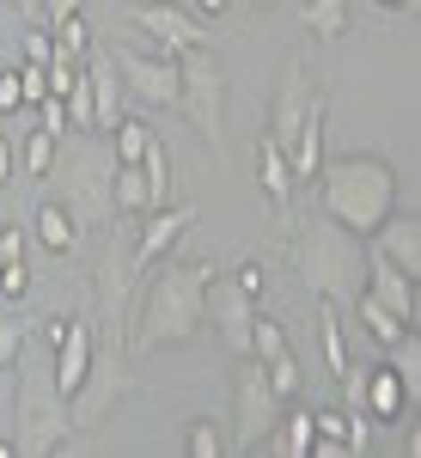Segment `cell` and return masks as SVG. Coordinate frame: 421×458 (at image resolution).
<instances>
[{
    "label": "cell",
    "mask_w": 421,
    "mask_h": 458,
    "mask_svg": "<svg viewBox=\"0 0 421 458\" xmlns=\"http://www.w3.org/2000/svg\"><path fill=\"white\" fill-rule=\"evenodd\" d=\"M183 453H189V458H220V453H226V440H220V428H214V422H189Z\"/></svg>",
    "instance_id": "d6a6232c"
},
{
    "label": "cell",
    "mask_w": 421,
    "mask_h": 458,
    "mask_svg": "<svg viewBox=\"0 0 421 458\" xmlns=\"http://www.w3.org/2000/svg\"><path fill=\"white\" fill-rule=\"evenodd\" d=\"M232 410H239V446H257L269 428L281 422V397L269 391V373H263V360L257 354H245V367H239V379H232Z\"/></svg>",
    "instance_id": "9c48e42d"
},
{
    "label": "cell",
    "mask_w": 421,
    "mask_h": 458,
    "mask_svg": "<svg viewBox=\"0 0 421 458\" xmlns=\"http://www.w3.org/2000/svg\"><path fill=\"white\" fill-rule=\"evenodd\" d=\"M86 80H92V129H116L122 123V80L110 49H86Z\"/></svg>",
    "instance_id": "d6986e66"
},
{
    "label": "cell",
    "mask_w": 421,
    "mask_h": 458,
    "mask_svg": "<svg viewBox=\"0 0 421 458\" xmlns=\"http://www.w3.org/2000/svg\"><path fill=\"white\" fill-rule=\"evenodd\" d=\"M196 6H202L208 19H220V13H226V0H196Z\"/></svg>",
    "instance_id": "7dc6e473"
},
{
    "label": "cell",
    "mask_w": 421,
    "mask_h": 458,
    "mask_svg": "<svg viewBox=\"0 0 421 458\" xmlns=\"http://www.w3.org/2000/svg\"><path fill=\"white\" fill-rule=\"evenodd\" d=\"M269 434H275V453H281V458H306V453H312V434H317V428H312V410L281 416Z\"/></svg>",
    "instance_id": "4316f807"
},
{
    "label": "cell",
    "mask_w": 421,
    "mask_h": 458,
    "mask_svg": "<svg viewBox=\"0 0 421 458\" xmlns=\"http://www.w3.org/2000/svg\"><path fill=\"white\" fill-rule=\"evenodd\" d=\"M110 172H116V147L92 141L86 129L55 135V165H49V177L68 183V214L80 226H105L110 214H116V202H110Z\"/></svg>",
    "instance_id": "277c9868"
},
{
    "label": "cell",
    "mask_w": 421,
    "mask_h": 458,
    "mask_svg": "<svg viewBox=\"0 0 421 458\" xmlns=\"http://www.w3.org/2000/svg\"><path fill=\"white\" fill-rule=\"evenodd\" d=\"M19 92H25V105H43V98H49V73H43V62H19Z\"/></svg>",
    "instance_id": "8d00e7d4"
},
{
    "label": "cell",
    "mask_w": 421,
    "mask_h": 458,
    "mask_svg": "<svg viewBox=\"0 0 421 458\" xmlns=\"http://www.w3.org/2000/svg\"><path fill=\"white\" fill-rule=\"evenodd\" d=\"M257 6H275V0H257Z\"/></svg>",
    "instance_id": "f907efd6"
},
{
    "label": "cell",
    "mask_w": 421,
    "mask_h": 458,
    "mask_svg": "<svg viewBox=\"0 0 421 458\" xmlns=\"http://www.w3.org/2000/svg\"><path fill=\"white\" fill-rule=\"evenodd\" d=\"M232 282L245 287L250 300H263V287H269V276H263V263H239V276H232Z\"/></svg>",
    "instance_id": "60d3db41"
},
{
    "label": "cell",
    "mask_w": 421,
    "mask_h": 458,
    "mask_svg": "<svg viewBox=\"0 0 421 458\" xmlns=\"http://www.w3.org/2000/svg\"><path fill=\"white\" fill-rule=\"evenodd\" d=\"M122 19H129L135 31H147L153 43H165V55H177V49H202V43H208L202 19L183 13V6H165V0H122Z\"/></svg>",
    "instance_id": "30bf717a"
},
{
    "label": "cell",
    "mask_w": 421,
    "mask_h": 458,
    "mask_svg": "<svg viewBox=\"0 0 421 458\" xmlns=\"http://www.w3.org/2000/svg\"><path fill=\"white\" fill-rule=\"evenodd\" d=\"M135 386V367H129V349L122 343H105V349L92 354V367H86V379H80V391L68 397V422L73 434L80 428H98L116 410V397Z\"/></svg>",
    "instance_id": "ba28073f"
},
{
    "label": "cell",
    "mask_w": 421,
    "mask_h": 458,
    "mask_svg": "<svg viewBox=\"0 0 421 458\" xmlns=\"http://www.w3.org/2000/svg\"><path fill=\"white\" fill-rule=\"evenodd\" d=\"M49 165H55V135H49V129H37L31 141H25V172L49 177Z\"/></svg>",
    "instance_id": "836d02e7"
},
{
    "label": "cell",
    "mask_w": 421,
    "mask_h": 458,
    "mask_svg": "<svg viewBox=\"0 0 421 458\" xmlns=\"http://www.w3.org/2000/svg\"><path fill=\"white\" fill-rule=\"evenodd\" d=\"M110 6H122V0H110Z\"/></svg>",
    "instance_id": "816d5d0a"
},
{
    "label": "cell",
    "mask_w": 421,
    "mask_h": 458,
    "mask_svg": "<svg viewBox=\"0 0 421 458\" xmlns=\"http://www.w3.org/2000/svg\"><path fill=\"white\" fill-rule=\"evenodd\" d=\"M147 141H153V129H147L140 116H122V123H116V159H122V165H140Z\"/></svg>",
    "instance_id": "f1b7e54d"
},
{
    "label": "cell",
    "mask_w": 421,
    "mask_h": 458,
    "mask_svg": "<svg viewBox=\"0 0 421 458\" xmlns=\"http://www.w3.org/2000/svg\"><path fill=\"white\" fill-rule=\"evenodd\" d=\"M13 6H19V13H37V0H13Z\"/></svg>",
    "instance_id": "c3c4849f"
},
{
    "label": "cell",
    "mask_w": 421,
    "mask_h": 458,
    "mask_svg": "<svg viewBox=\"0 0 421 458\" xmlns=\"http://www.w3.org/2000/svg\"><path fill=\"white\" fill-rule=\"evenodd\" d=\"M360 410H366V422H403V410H416V403H409V391H403V379H397L391 367H366V397H360Z\"/></svg>",
    "instance_id": "44dd1931"
},
{
    "label": "cell",
    "mask_w": 421,
    "mask_h": 458,
    "mask_svg": "<svg viewBox=\"0 0 421 458\" xmlns=\"http://www.w3.org/2000/svg\"><path fill=\"white\" fill-rule=\"evenodd\" d=\"M287 257H293V276L312 287L317 300H330V306H354V293L366 287V239L336 226L330 214L299 220Z\"/></svg>",
    "instance_id": "3957f363"
},
{
    "label": "cell",
    "mask_w": 421,
    "mask_h": 458,
    "mask_svg": "<svg viewBox=\"0 0 421 458\" xmlns=\"http://www.w3.org/2000/svg\"><path fill=\"white\" fill-rule=\"evenodd\" d=\"M140 172H147V208H165V196H172V153H165L159 135L140 153Z\"/></svg>",
    "instance_id": "484cf974"
},
{
    "label": "cell",
    "mask_w": 421,
    "mask_h": 458,
    "mask_svg": "<svg viewBox=\"0 0 421 458\" xmlns=\"http://www.w3.org/2000/svg\"><path fill=\"white\" fill-rule=\"evenodd\" d=\"M366 245L379 250V257H391L403 276H421V220H416V214H397V208H391L385 220L373 226V239H366Z\"/></svg>",
    "instance_id": "e0dca14e"
},
{
    "label": "cell",
    "mask_w": 421,
    "mask_h": 458,
    "mask_svg": "<svg viewBox=\"0 0 421 458\" xmlns=\"http://www.w3.org/2000/svg\"><path fill=\"white\" fill-rule=\"evenodd\" d=\"M202 318H214L220 343L232 354H250V324H257V300L232 276H214L208 282V300H202Z\"/></svg>",
    "instance_id": "8fae6325"
},
{
    "label": "cell",
    "mask_w": 421,
    "mask_h": 458,
    "mask_svg": "<svg viewBox=\"0 0 421 458\" xmlns=\"http://www.w3.org/2000/svg\"><path fill=\"white\" fill-rule=\"evenodd\" d=\"M257 177H263V196H269L281 214L293 208V165H287V147H281L269 129L257 135Z\"/></svg>",
    "instance_id": "ffe728a7"
},
{
    "label": "cell",
    "mask_w": 421,
    "mask_h": 458,
    "mask_svg": "<svg viewBox=\"0 0 421 458\" xmlns=\"http://www.w3.org/2000/svg\"><path fill=\"white\" fill-rule=\"evenodd\" d=\"M354 324H360V330H366V336H373V343H379V349H391V343H397V336H403V330H409V324H397V318H391L385 306H379V300H373V293H366V287H360V293H354Z\"/></svg>",
    "instance_id": "603a6c76"
},
{
    "label": "cell",
    "mask_w": 421,
    "mask_h": 458,
    "mask_svg": "<svg viewBox=\"0 0 421 458\" xmlns=\"http://www.w3.org/2000/svg\"><path fill=\"white\" fill-rule=\"evenodd\" d=\"M385 6H409V0H385Z\"/></svg>",
    "instance_id": "681fc988"
},
{
    "label": "cell",
    "mask_w": 421,
    "mask_h": 458,
    "mask_svg": "<svg viewBox=\"0 0 421 458\" xmlns=\"http://www.w3.org/2000/svg\"><path fill=\"white\" fill-rule=\"evenodd\" d=\"M6 110H25V92H19V68L0 73V116H6Z\"/></svg>",
    "instance_id": "7bdbcfd3"
},
{
    "label": "cell",
    "mask_w": 421,
    "mask_h": 458,
    "mask_svg": "<svg viewBox=\"0 0 421 458\" xmlns=\"http://www.w3.org/2000/svg\"><path fill=\"white\" fill-rule=\"evenodd\" d=\"M13 257H25V226H19V220L0 226V263H13Z\"/></svg>",
    "instance_id": "ab89813d"
},
{
    "label": "cell",
    "mask_w": 421,
    "mask_h": 458,
    "mask_svg": "<svg viewBox=\"0 0 421 458\" xmlns=\"http://www.w3.org/2000/svg\"><path fill=\"white\" fill-rule=\"evenodd\" d=\"M43 129H49V135H68V105H62L55 92L43 98Z\"/></svg>",
    "instance_id": "b9f144b4"
},
{
    "label": "cell",
    "mask_w": 421,
    "mask_h": 458,
    "mask_svg": "<svg viewBox=\"0 0 421 458\" xmlns=\"http://www.w3.org/2000/svg\"><path fill=\"white\" fill-rule=\"evenodd\" d=\"M220 276L214 257H165V269L153 263L147 269V293H140V318L129 330V354L135 349H177L189 343L208 318H202V300H208V282Z\"/></svg>",
    "instance_id": "6da1fadb"
},
{
    "label": "cell",
    "mask_w": 421,
    "mask_h": 458,
    "mask_svg": "<svg viewBox=\"0 0 421 458\" xmlns=\"http://www.w3.org/2000/svg\"><path fill=\"white\" fill-rule=\"evenodd\" d=\"M324 92H312V105L299 116V129H293V141H287V165H293V183H312L317 165H324Z\"/></svg>",
    "instance_id": "ac0fdd59"
},
{
    "label": "cell",
    "mask_w": 421,
    "mask_h": 458,
    "mask_svg": "<svg viewBox=\"0 0 421 458\" xmlns=\"http://www.w3.org/2000/svg\"><path fill=\"white\" fill-rule=\"evenodd\" d=\"M62 336H68V318H43V343H49V349H55V343H62Z\"/></svg>",
    "instance_id": "f6af8a7d"
},
{
    "label": "cell",
    "mask_w": 421,
    "mask_h": 458,
    "mask_svg": "<svg viewBox=\"0 0 421 458\" xmlns=\"http://www.w3.org/2000/svg\"><path fill=\"white\" fill-rule=\"evenodd\" d=\"M129 226H116L98 250V276H92V324L105 330V343L129 349V282H135V257H129Z\"/></svg>",
    "instance_id": "52a82bcc"
},
{
    "label": "cell",
    "mask_w": 421,
    "mask_h": 458,
    "mask_svg": "<svg viewBox=\"0 0 421 458\" xmlns=\"http://www.w3.org/2000/svg\"><path fill=\"white\" fill-rule=\"evenodd\" d=\"M0 293H6V300H25V293H31V269H25V257L0 263Z\"/></svg>",
    "instance_id": "74e56055"
},
{
    "label": "cell",
    "mask_w": 421,
    "mask_h": 458,
    "mask_svg": "<svg viewBox=\"0 0 421 458\" xmlns=\"http://www.w3.org/2000/svg\"><path fill=\"white\" fill-rule=\"evenodd\" d=\"M263 373H269V391H275L281 403H287V397H299V386H306L293 354H275V360H263Z\"/></svg>",
    "instance_id": "4dcf8cb0"
},
{
    "label": "cell",
    "mask_w": 421,
    "mask_h": 458,
    "mask_svg": "<svg viewBox=\"0 0 421 458\" xmlns=\"http://www.w3.org/2000/svg\"><path fill=\"white\" fill-rule=\"evenodd\" d=\"M13 416H19V434H13V453L25 458H49L73 440L68 422V397L43 379H19V397H13Z\"/></svg>",
    "instance_id": "8992f818"
},
{
    "label": "cell",
    "mask_w": 421,
    "mask_h": 458,
    "mask_svg": "<svg viewBox=\"0 0 421 458\" xmlns=\"http://www.w3.org/2000/svg\"><path fill=\"white\" fill-rule=\"evenodd\" d=\"M80 6H86V0H37V19H43V25H62V19H73Z\"/></svg>",
    "instance_id": "f35d334b"
},
{
    "label": "cell",
    "mask_w": 421,
    "mask_h": 458,
    "mask_svg": "<svg viewBox=\"0 0 421 458\" xmlns=\"http://www.w3.org/2000/svg\"><path fill=\"white\" fill-rule=\"evenodd\" d=\"M62 105H68V129H92V80H86V62H80V80L62 92Z\"/></svg>",
    "instance_id": "f546056e"
},
{
    "label": "cell",
    "mask_w": 421,
    "mask_h": 458,
    "mask_svg": "<svg viewBox=\"0 0 421 458\" xmlns=\"http://www.w3.org/2000/svg\"><path fill=\"white\" fill-rule=\"evenodd\" d=\"M110 62L122 73V86L140 105H165L177 110V55H140V49H110Z\"/></svg>",
    "instance_id": "7c38bea8"
},
{
    "label": "cell",
    "mask_w": 421,
    "mask_h": 458,
    "mask_svg": "<svg viewBox=\"0 0 421 458\" xmlns=\"http://www.w3.org/2000/svg\"><path fill=\"white\" fill-rule=\"evenodd\" d=\"M342 306H330V300H317V343H324V373L336 379L342 367H349V343H342Z\"/></svg>",
    "instance_id": "cb8c5ba5"
},
{
    "label": "cell",
    "mask_w": 421,
    "mask_h": 458,
    "mask_svg": "<svg viewBox=\"0 0 421 458\" xmlns=\"http://www.w3.org/2000/svg\"><path fill=\"white\" fill-rule=\"evenodd\" d=\"M110 202H116V214H153L147 208V172L116 159V172H110Z\"/></svg>",
    "instance_id": "d4e9b609"
},
{
    "label": "cell",
    "mask_w": 421,
    "mask_h": 458,
    "mask_svg": "<svg viewBox=\"0 0 421 458\" xmlns=\"http://www.w3.org/2000/svg\"><path fill=\"white\" fill-rule=\"evenodd\" d=\"M317 208L330 214L336 226H349L360 239H373V226L397 208V172L379 153H342L317 165Z\"/></svg>",
    "instance_id": "7a4b0ae2"
},
{
    "label": "cell",
    "mask_w": 421,
    "mask_h": 458,
    "mask_svg": "<svg viewBox=\"0 0 421 458\" xmlns=\"http://www.w3.org/2000/svg\"><path fill=\"white\" fill-rule=\"evenodd\" d=\"M25 336H31L25 318H0V367H13V360L25 354Z\"/></svg>",
    "instance_id": "e575fe53"
},
{
    "label": "cell",
    "mask_w": 421,
    "mask_h": 458,
    "mask_svg": "<svg viewBox=\"0 0 421 458\" xmlns=\"http://www.w3.org/2000/svg\"><path fill=\"white\" fill-rule=\"evenodd\" d=\"M306 31L336 43V37L349 31V0H306Z\"/></svg>",
    "instance_id": "83f0119b"
},
{
    "label": "cell",
    "mask_w": 421,
    "mask_h": 458,
    "mask_svg": "<svg viewBox=\"0 0 421 458\" xmlns=\"http://www.w3.org/2000/svg\"><path fill=\"white\" fill-rule=\"evenodd\" d=\"M49 49H55L49 25H43V31H25V62H49Z\"/></svg>",
    "instance_id": "ee69618b"
},
{
    "label": "cell",
    "mask_w": 421,
    "mask_h": 458,
    "mask_svg": "<svg viewBox=\"0 0 421 458\" xmlns=\"http://www.w3.org/2000/svg\"><path fill=\"white\" fill-rule=\"evenodd\" d=\"M6 183H13V141L0 135V190H6Z\"/></svg>",
    "instance_id": "bcb514c9"
},
{
    "label": "cell",
    "mask_w": 421,
    "mask_h": 458,
    "mask_svg": "<svg viewBox=\"0 0 421 458\" xmlns=\"http://www.w3.org/2000/svg\"><path fill=\"white\" fill-rule=\"evenodd\" d=\"M312 428H317V440H342V434H349V410H342V403L312 410ZM342 446H349V440H342Z\"/></svg>",
    "instance_id": "d590c367"
},
{
    "label": "cell",
    "mask_w": 421,
    "mask_h": 458,
    "mask_svg": "<svg viewBox=\"0 0 421 458\" xmlns=\"http://www.w3.org/2000/svg\"><path fill=\"white\" fill-rule=\"evenodd\" d=\"M306 105H312V73H306V49L287 62V73H281V92H275V110H269V135H275L281 147L293 141V129H299V116H306Z\"/></svg>",
    "instance_id": "2e32d148"
},
{
    "label": "cell",
    "mask_w": 421,
    "mask_h": 458,
    "mask_svg": "<svg viewBox=\"0 0 421 458\" xmlns=\"http://www.w3.org/2000/svg\"><path fill=\"white\" fill-rule=\"evenodd\" d=\"M196 226V202H177V208H153V220L135 233V245H129V257H135V276H147L153 263H165L177 245H183V233Z\"/></svg>",
    "instance_id": "4fadbf2b"
},
{
    "label": "cell",
    "mask_w": 421,
    "mask_h": 458,
    "mask_svg": "<svg viewBox=\"0 0 421 458\" xmlns=\"http://www.w3.org/2000/svg\"><path fill=\"white\" fill-rule=\"evenodd\" d=\"M177 110L189 116V129L226 165V73H220L208 43L202 49H177Z\"/></svg>",
    "instance_id": "5b68a950"
},
{
    "label": "cell",
    "mask_w": 421,
    "mask_h": 458,
    "mask_svg": "<svg viewBox=\"0 0 421 458\" xmlns=\"http://www.w3.org/2000/svg\"><path fill=\"white\" fill-rule=\"evenodd\" d=\"M366 293L385 306L397 324H416V276H403L391 257H379V250L366 245Z\"/></svg>",
    "instance_id": "9a60e30c"
},
{
    "label": "cell",
    "mask_w": 421,
    "mask_h": 458,
    "mask_svg": "<svg viewBox=\"0 0 421 458\" xmlns=\"http://www.w3.org/2000/svg\"><path fill=\"white\" fill-rule=\"evenodd\" d=\"M31 226H37V245L49 250V257H68V250L80 245V220L68 214V202H43Z\"/></svg>",
    "instance_id": "7402d4cb"
},
{
    "label": "cell",
    "mask_w": 421,
    "mask_h": 458,
    "mask_svg": "<svg viewBox=\"0 0 421 458\" xmlns=\"http://www.w3.org/2000/svg\"><path fill=\"white\" fill-rule=\"evenodd\" d=\"M49 37H55V49L73 55V62H86V49H92V31H86V19H80V13L62 19V25H49Z\"/></svg>",
    "instance_id": "1f68e13d"
},
{
    "label": "cell",
    "mask_w": 421,
    "mask_h": 458,
    "mask_svg": "<svg viewBox=\"0 0 421 458\" xmlns=\"http://www.w3.org/2000/svg\"><path fill=\"white\" fill-rule=\"evenodd\" d=\"M92 354H98V324H92V312L68 318V336L55 343V379L49 386L62 391V397H73L80 379H86V367H92Z\"/></svg>",
    "instance_id": "5bb4252c"
}]
</instances>
